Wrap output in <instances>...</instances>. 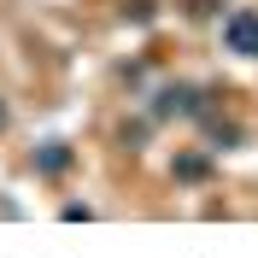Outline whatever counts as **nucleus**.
Returning a JSON list of instances; mask_svg holds the SVG:
<instances>
[{"label": "nucleus", "instance_id": "f257e3e1", "mask_svg": "<svg viewBox=\"0 0 258 258\" xmlns=\"http://www.w3.org/2000/svg\"><path fill=\"white\" fill-rule=\"evenodd\" d=\"M223 47L241 53V59H258V12L252 6H241V12L223 18Z\"/></svg>", "mask_w": 258, "mask_h": 258}, {"label": "nucleus", "instance_id": "f03ea898", "mask_svg": "<svg viewBox=\"0 0 258 258\" xmlns=\"http://www.w3.org/2000/svg\"><path fill=\"white\" fill-rule=\"evenodd\" d=\"M64 164H71V153H64V147H53V153H41V170H64Z\"/></svg>", "mask_w": 258, "mask_h": 258}]
</instances>
